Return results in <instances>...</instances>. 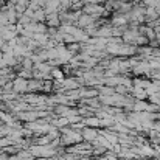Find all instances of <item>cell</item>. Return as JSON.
<instances>
[{
    "label": "cell",
    "instance_id": "6da1fadb",
    "mask_svg": "<svg viewBox=\"0 0 160 160\" xmlns=\"http://www.w3.org/2000/svg\"><path fill=\"white\" fill-rule=\"evenodd\" d=\"M93 20H95V16L92 14H86L79 19V27H89V25H93Z\"/></svg>",
    "mask_w": 160,
    "mask_h": 160
},
{
    "label": "cell",
    "instance_id": "7a4b0ae2",
    "mask_svg": "<svg viewBox=\"0 0 160 160\" xmlns=\"http://www.w3.org/2000/svg\"><path fill=\"white\" fill-rule=\"evenodd\" d=\"M47 23L50 25V27H58L59 25V17H58V14H48V20H47Z\"/></svg>",
    "mask_w": 160,
    "mask_h": 160
},
{
    "label": "cell",
    "instance_id": "3957f363",
    "mask_svg": "<svg viewBox=\"0 0 160 160\" xmlns=\"http://www.w3.org/2000/svg\"><path fill=\"white\" fill-rule=\"evenodd\" d=\"M14 87H16V90H23L27 87V81L25 79H17V81H14Z\"/></svg>",
    "mask_w": 160,
    "mask_h": 160
}]
</instances>
